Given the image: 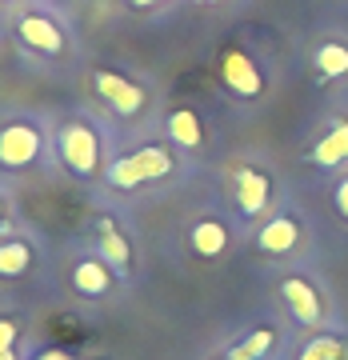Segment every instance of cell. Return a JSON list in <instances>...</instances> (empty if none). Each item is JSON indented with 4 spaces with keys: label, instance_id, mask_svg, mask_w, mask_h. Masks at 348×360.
Segmentation results:
<instances>
[{
    "label": "cell",
    "instance_id": "30bf717a",
    "mask_svg": "<svg viewBox=\"0 0 348 360\" xmlns=\"http://www.w3.org/2000/svg\"><path fill=\"white\" fill-rule=\"evenodd\" d=\"M228 245H232V232L220 217H205V220H196L193 229H188V248H193L196 257H205V260L224 257Z\"/></svg>",
    "mask_w": 348,
    "mask_h": 360
},
{
    "label": "cell",
    "instance_id": "d4e9b609",
    "mask_svg": "<svg viewBox=\"0 0 348 360\" xmlns=\"http://www.w3.org/2000/svg\"><path fill=\"white\" fill-rule=\"evenodd\" d=\"M4 4H16V0H4Z\"/></svg>",
    "mask_w": 348,
    "mask_h": 360
},
{
    "label": "cell",
    "instance_id": "2e32d148",
    "mask_svg": "<svg viewBox=\"0 0 348 360\" xmlns=\"http://www.w3.org/2000/svg\"><path fill=\"white\" fill-rule=\"evenodd\" d=\"M25 324L16 312H0V360H25Z\"/></svg>",
    "mask_w": 348,
    "mask_h": 360
},
{
    "label": "cell",
    "instance_id": "603a6c76",
    "mask_svg": "<svg viewBox=\"0 0 348 360\" xmlns=\"http://www.w3.org/2000/svg\"><path fill=\"white\" fill-rule=\"evenodd\" d=\"M129 8H141V13H148V8H160V4H168V0H124Z\"/></svg>",
    "mask_w": 348,
    "mask_h": 360
},
{
    "label": "cell",
    "instance_id": "4fadbf2b",
    "mask_svg": "<svg viewBox=\"0 0 348 360\" xmlns=\"http://www.w3.org/2000/svg\"><path fill=\"white\" fill-rule=\"evenodd\" d=\"M165 129H168V141L176 144V148H184V153H196L205 144V129H200V116L193 108H172Z\"/></svg>",
    "mask_w": 348,
    "mask_h": 360
},
{
    "label": "cell",
    "instance_id": "484cf974",
    "mask_svg": "<svg viewBox=\"0 0 348 360\" xmlns=\"http://www.w3.org/2000/svg\"><path fill=\"white\" fill-rule=\"evenodd\" d=\"M224 360H228V356H224Z\"/></svg>",
    "mask_w": 348,
    "mask_h": 360
},
{
    "label": "cell",
    "instance_id": "6da1fadb",
    "mask_svg": "<svg viewBox=\"0 0 348 360\" xmlns=\"http://www.w3.org/2000/svg\"><path fill=\"white\" fill-rule=\"evenodd\" d=\"M52 156L60 160L68 176L77 180H92V176H104V132L92 116H60L56 129H52Z\"/></svg>",
    "mask_w": 348,
    "mask_h": 360
},
{
    "label": "cell",
    "instance_id": "cb8c5ba5",
    "mask_svg": "<svg viewBox=\"0 0 348 360\" xmlns=\"http://www.w3.org/2000/svg\"><path fill=\"white\" fill-rule=\"evenodd\" d=\"M205 4H220V0H205Z\"/></svg>",
    "mask_w": 348,
    "mask_h": 360
},
{
    "label": "cell",
    "instance_id": "8fae6325",
    "mask_svg": "<svg viewBox=\"0 0 348 360\" xmlns=\"http://www.w3.org/2000/svg\"><path fill=\"white\" fill-rule=\"evenodd\" d=\"M269 196H272V184L260 168H240L236 172V208L245 217H260L269 208Z\"/></svg>",
    "mask_w": 348,
    "mask_h": 360
},
{
    "label": "cell",
    "instance_id": "277c9868",
    "mask_svg": "<svg viewBox=\"0 0 348 360\" xmlns=\"http://www.w3.org/2000/svg\"><path fill=\"white\" fill-rule=\"evenodd\" d=\"M172 168H176L172 148H165V144H141V148H132V153L108 160L104 180H108V188H116V193H132V188H141V184L172 176Z\"/></svg>",
    "mask_w": 348,
    "mask_h": 360
},
{
    "label": "cell",
    "instance_id": "d6986e66",
    "mask_svg": "<svg viewBox=\"0 0 348 360\" xmlns=\"http://www.w3.org/2000/svg\"><path fill=\"white\" fill-rule=\"evenodd\" d=\"M297 360H348V348L336 336H316V340H309L300 348Z\"/></svg>",
    "mask_w": 348,
    "mask_h": 360
},
{
    "label": "cell",
    "instance_id": "ba28073f",
    "mask_svg": "<svg viewBox=\"0 0 348 360\" xmlns=\"http://www.w3.org/2000/svg\"><path fill=\"white\" fill-rule=\"evenodd\" d=\"M37 260H40V248L25 229L0 236V281H20V276H28V272L37 269Z\"/></svg>",
    "mask_w": 348,
    "mask_h": 360
},
{
    "label": "cell",
    "instance_id": "8992f818",
    "mask_svg": "<svg viewBox=\"0 0 348 360\" xmlns=\"http://www.w3.org/2000/svg\"><path fill=\"white\" fill-rule=\"evenodd\" d=\"M92 252H96L120 281L132 276V240L120 232V224H116L112 217L92 220Z\"/></svg>",
    "mask_w": 348,
    "mask_h": 360
},
{
    "label": "cell",
    "instance_id": "9c48e42d",
    "mask_svg": "<svg viewBox=\"0 0 348 360\" xmlns=\"http://www.w3.org/2000/svg\"><path fill=\"white\" fill-rule=\"evenodd\" d=\"M220 80H224L236 96H260V92H264V77H260L257 60L240 49H228L220 56Z\"/></svg>",
    "mask_w": 348,
    "mask_h": 360
},
{
    "label": "cell",
    "instance_id": "52a82bcc",
    "mask_svg": "<svg viewBox=\"0 0 348 360\" xmlns=\"http://www.w3.org/2000/svg\"><path fill=\"white\" fill-rule=\"evenodd\" d=\"M116 281H120V276H116L96 252H77V260L68 264V288H72L80 300H104V296L112 292Z\"/></svg>",
    "mask_w": 348,
    "mask_h": 360
},
{
    "label": "cell",
    "instance_id": "9a60e30c",
    "mask_svg": "<svg viewBox=\"0 0 348 360\" xmlns=\"http://www.w3.org/2000/svg\"><path fill=\"white\" fill-rule=\"evenodd\" d=\"M312 160L321 168H333L340 160H348V120H336L333 129H328V136L312 148Z\"/></svg>",
    "mask_w": 348,
    "mask_h": 360
},
{
    "label": "cell",
    "instance_id": "7a4b0ae2",
    "mask_svg": "<svg viewBox=\"0 0 348 360\" xmlns=\"http://www.w3.org/2000/svg\"><path fill=\"white\" fill-rule=\"evenodd\" d=\"M52 136L32 112H8L0 120V176H20L49 156Z\"/></svg>",
    "mask_w": 348,
    "mask_h": 360
},
{
    "label": "cell",
    "instance_id": "7c38bea8",
    "mask_svg": "<svg viewBox=\"0 0 348 360\" xmlns=\"http://www.w3.org/2000/svg\"><path fill=\"white\" fill-rule=\"evenodd\" d=\"M284 300H288V309H292V316H297L300 324H321V296H316V288H312L309 281H300V276H288V281L281 284Z\"/></svg>",
    "mask_w": 348,
    "mask_h": 360
},
{
    "label": "cell",
    "instance_id": "5bb4252c",
    "mask_svg": "<svg viewBox=\"0 0 348 360\" xmlns=\"http://www.w3.org/2000/svg\"><path fill=\"white\" fill-rule=\"evenodd\" d=\"M297 240H300V229H297V220H292V217L269 220V224L260 229V236H257L260 252H272V257H284V252H292V248H297Z\"/></svg>",
    "mask_w": 348,
    "mask_h": 360
},
{
    "label": "cell",
    "instance_id": "5b68a950",
    "mask_svg": "<svg viewBox=\"0 0 348 360\" xmlns=\"http://www.w3.org/2000/svg\"><path fill=\"white\" fill-rule=\"evenodd\" d=\"M92 89L104 101V108L112 116H120V120H136L148 108V89L136 84L132 77H124V72H116V68H96L92 72Z\"/></svg>",
    "mask_w": 348,
    "mask_h": 360
},
{
    "label": "cell",
    "instance_id": "e0dca14e",
    "mask_svg": "<svg viewBox=\"0 0 348 360\" xmlns=\"http://www.w3.org/2000/svg\"><path fill=\"white\" fill-rule=\"evenodd\" d=\"M272 340H276L272 328H252L245 340H236V345L228 348V360H264V352L272 348Z\"/></svg>",
    "mask_w": 348,
    "mask_h": 360
},
{
    "label": "cell",
    "instance_id": "7402d4cb",
    "mask_svg": "<svg viewBox=\"0 0 348 360\" xmlns=\"http://www.w3.org/2000/svg\"><path fill=\"white\" fill-rule=\"evenodd\" d=\"M333 200H336V212H340V217H348V176L340 180V184H336Z\"/></svg>",
    "mask_w": 348,
    "mask_h": 360
},
{
    "label": "cell",
    "instance_id": "ac0fdd59",
    "mask_svg": "<svg viewBox=\"0 0 348 360\" xmlns=\"http://www.w3.org/2000/svg\"><path fill=\"white\" fill-rule=\"evenodd\" d=\"M312 65L321 68V77H348V49L344 44H336V40H328V44L316 49Z\"/></svg>",
    "mask_w": 348,
    "mask_h": 360
},
{
    "label": "cell",
    "instance_id": "3957f363",
    "mask_svg": "<svg viewBox=\"0 0 348 360\" xmlns=\"http://www.w3.org/2000/svg\"><path fill=\"white\" fill-rule=\"evenodd\" d=\"M13 40L37 60H65L72 52V28L49 4H25L13 16Z\"/></svg>",
    "mask_w": 348,
    "mask_h": 360
},
{
    "label": "cell",
    "instance_id": "ffe728a7",
    "mask_svg": "<svg viewBox=\"0 0 348 360\" xmlns=\"http://www.w3.org/2000/svg\"><path fill=\"white\" fill-rule=\"evenodd\" d=\"M20 229V212H16V196L13 188L0 180V236H8V232Z\"/></svg>",
    "mask_w": 348,
    "mask_h": 360
},
{
    "label": "cell",
    "instance_id": "44dd1931",
    "mask_svg": "<svg viewBox=\"0 0 348 360\" xmlns=\"http://www.w3.org/2000/svg\"><path fill=\"white\" fill-rule=\"evenodd\" d=\"M28 360H77V356H72L68 348H56V345H49V348H37V352H32Z\"/></svg>",
    "mask_w": 348,
    "mask_h": 360
}]
</instances>
